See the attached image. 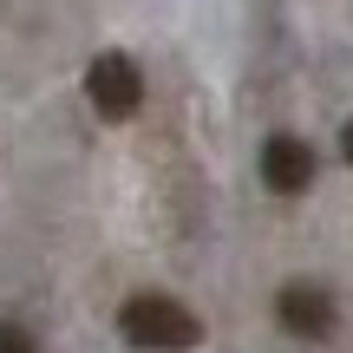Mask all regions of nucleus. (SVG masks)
Listing matches in <instances>:
<instances>
[{"label": "nucleus", "instance_id": "20e7f679", "mask_svg": "<svg viewBox=\"0 0 353 353\" xmlns=\"http://www.w3.org/2000/svg\"><path fill=\"white\" fill-rule=\"evenodd\" d=\"M262 183L275 190V196H301V190L314 183V151H307L294 131H275V138L262 144Z\"/></svg>", "mask_w": 353, "mask_h": 353}, {"label": "nucleus", "instance_id": "f03ea898", "mask_svg": "<svg viewBox=\"0 0 353 353\" xmlns=\"http://www.w3.org/2000/svg\"><path fill=\"white\" fill-rule=\"evenodd\" d=\"M85 99H92V112L99 118H131L144 105V72H138V59L131 52H99V59L85 65Z\"/></svg>", "mask_w": 353, "mask_h": 353}, {"label": "nucleus", "instance_id": "7ed1b4c3", "mask_svg": "<svg viewBox=\"0 0 353 353\" xmlns=\"http://www.w3.org/2000/svg\"><path fill=\"white\" fill-rule=\"evenodd\" d=\"M275 321L294 341H321V334H334V294L321 281H288L275 294Z\"/></svg>", "mask_w": 353, "mask_h": 353}, {"label": "nucleus", "instance_id": "f257e3e1", "mask_svg": "<svg viewBox=\"0 0 353 353\" xmlns=\"http://www.w3.org/2000/svg\"><path fill=\"white\" fill-rule=\"evenodd\" d=\"M118 334H125L131 347H144V353H190L203 341V321L190 314L176 294H131V301L118 307Z\"/></svg>", "mask_w": 353, "mask_h": 353}, {"label": "nucleus", "instance_id": "39448f33", "mask_svg": "<svg viewBox=\"0 0 353 353\" xmlns=\"http://www.w3.org/2000/svg\"><path fill=\"white\" fill-rule=\"evenodd\" d=\"M0 353H39V341L20 327V321H0Z\"/></svg>", "mask_w": 353, "mask_h": 353}, {"label": "nucleus", "instance_id": "423d86ee", "mask_svg": "<svg viewBox=\"0 0 353 353\" xmlns=\"http://www.w3.org/2000/svg\"><path fill=\"white\" fill-rule=\"evenodd\" d=\"M341 151H347V164H353V118H347V131H341Z\"/></svg>", "mask_w": 353, "mask_h": 353}]
</instances>
